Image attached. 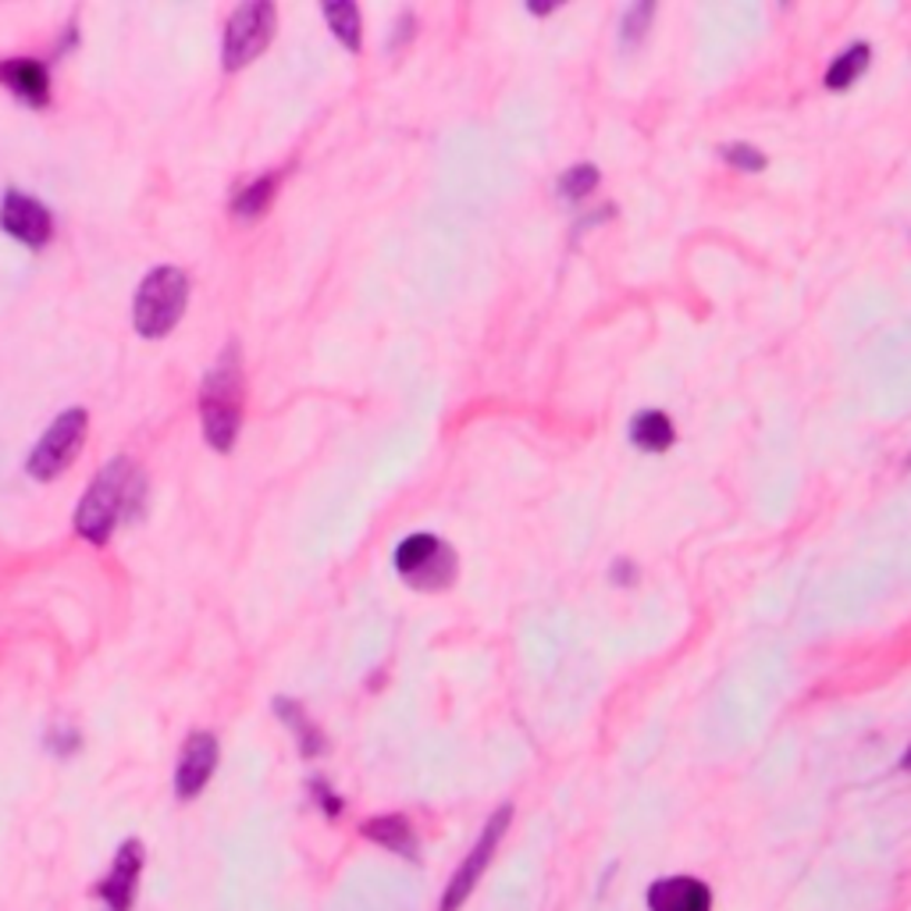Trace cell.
Wrapping results in <instances>:
<instances>
[{
    "instance_id": "6da1fadb",
    "label": "cell",
    "mask_w": 911,
    "mask_h": 911,
    "mask_svg": "<svg viewBox=\"0 0 911 911\" xmlns=\"http://www.w3.org/2000/svg\"><path fill=\"white\" fill-rule=\"evenodd\" d=\"M243 356L239 345L228 342L214 360L204 385H199V421H204L207 445L214 452H232L243 428Z\"/></svg>"
},
{
    "instance_id": "7a4b0ae2",
    "label": "cell",
    "mask_w": 911,
    "mask_h": 911,
    "mask_svg": "<svg viewBox=\"0 0 911 911\" xmlns=\"http://www.w3.org/2000/svg\"><path fill=\"white\" fill-rule=\"evenodd\" d=\"M139 491H143V478L136 473V463L129 456H115L111 463L100 467L94 484L82 491V499L76 506V531L86 541L107 545L125 509H136Z\"/></svg>"
},
{
    "instance_id": "3957f363",
    "label": "cell",
    "mask_w": 911,
    "mask_h": 911,
    "mask_svg": "<svg viewBox=\"0 0 911 911\" xmlns=\"http://www.w3.org/2000/svg\"><path fill=\"white\" fill-rule=\"evenodd\" d=\"M189 303V278L182 267L160 264L147 278L139 282L136 300H133V327L143 339H164L172 335Z\"/></svg>"
},
{
    "instance_id": "277c9868",
    "label": "cell",
    "mask_w": 911,
    "mask_h": 911,
    "mask_svg": "<svg viewBox=\"0 0 911 911\" xmlns=\"http://www.w3.org/2000/svg\"><path fill=\"white\" fill-rule=\"evenodd\" d=\"M275 26L278 11L271 0H246V4L235 8L222 36V68L239 71L249 61H257L267 43L275 40Z\"/></svg>"
},
{
    "instance_id": "5b68a950",
    "label": "cell",
    "mask_w": 911,
    "mask_h": 911,
    "mask_svg": "<svg viewBox=\"0 0 911 911\" xmlns=\"http://www.w3.org/2000/svg\"><path fill=\"white\" fill-rule=\"evenodd\" d=\"M86 431H89V413L79 406L53 417L50 428L43 431V439L32 445L29 460H26L29 478H36V481L61 478V473L76 463V456L86 442Z\"/></svg>"
},
{
    "instance_id": "8992f818",
    "label": "cell",
    "mask_w": 911,
    "mask_h": 911,
    "mask_svg": "<svg viewBox=\"0 0 911 911\" xmlns=\"http://www.w3.org/2000/svg\"><path fill=\"white\" fill-rule=\"evenodd\" d=\"M395 570L421 591H442L456 580V552L434 535H410L395 549Z\"/></svg>"
},
{
    "instance_id": "52a82bcc",
    "label": "cell",
    "mask_w": 911,
    "mask_h": 911,
    "mask_svg": "<svg viewBox=\"0 0 911 911\" xmlns=\"http://www.w3.org/2000/svg\"><path fill=\"white\" fill-rule=\"evenodd\" d=\"M509 819H513V809H509V805H502L499 812H491V819H488L484 830H481V836H478V844L470 848V854L463 859V865L452 872V880H449V886H445L439 911H460V908H463V901L473 894V886L481 883L484 869L491 865V859H496V851H499V841L506 836Z\"/></svg>"
},
{
    "instance_id": "ba28073f",
    "label": "cell",
    "mask_w": 911,
    "mask_h": 911,
    "mask_svg": "<svg viewBox=\"0 0 911 911\" xmlns=\"http://www.w3.org/2000/svg\"><path fill=\"white\" fill-rule=\"evenodd\" d=\"M0 228L26 246H47L53 235V217L36 196L8 189L0 199Z\"/></svg>"
},
{
    "instance_id": "9c48e42d",
    "label": "cell",
    "mask_w": 911,
    "mask_h": 911,
    "mask_svg": "<svg viewBox=\"0 0 911 911\" xmlns=\"http://www.w3.org/2000/svg\"><path fill=\"white\" fill-rule=\"evenodd\" d=\"M214 770H217V737L207 731L189 734L175 765V794L182 801H193L210 783Z\"/></svg>"
},
{
    "instance_id": "30bf717a",
    "label": "cell",
    "mask_w": 911,
    "mask_h": 911,
    "mask_svg": "<svg viewBox=\"0 0 911 911\" xmlns=\"http://www.w3.org/2000/svg\"><path fill=\"white\" fill-rule=\"evenodd\" d=\"M139 872H143V844L139 841H125L115 851L111 872H107V876L100 880V886H97V894L104 898L107 911H129L133 908Z\"/></svg>"
},
{
    "instance_id": "8fae6325",
    "label": "cell",
    "mask_w": 911,
    "mask_h": 911,
    "mask_svg": "<svg viewBox=\"0 0 911 911\" xmlns=\"http://www.w3.org/2000/svg\"><path fill=\"white\" fill-rule=\"evenodd\" d=\"M648 911H713V890L695 876H666L648 886Z\"/></svg>"
},
{
    "instance_id": "7c38bea8",
    "label": "cell",
    "mask_w": 911,
    "mask_h": 911,
    "mask_svg": "<svg viewBox=\"0 0 911 911\" xmlns=\"http://www.w3.org/2000/svg\"><path fill=\"white\" fill-rule=\"evenodd\" d=\"M0 79H4V86L18 100H26L32 107H43L50 100V76H47V65L40 61H29V58L4 61L0 65Z\"/></svg>"
},
{
    "instance_id": "4fadbf2b",
    "label": "cell",
    "mask_w": 911,
    "mask_h": 911,
    "mask_svg": "<svg viewBox=\"0 0 911 911\" xmlns=\"http://www.w3.org/2000/svg\"><path fill=\"white\" fill-rule=\"evenodd\" d=\"M360 833L368 836V841L389 848L399 859H417V836L406 815H374L360 826Z\"/></svg>"
},
{
    "instance_id": "5bb4252c",
    "label": "cell",
    "mask_w": 911,
    "mask_h": 911,
    "mask_svg": "<svg viewBox=\"0 0 911 911\" xmlns=\"http://www.w3.org/2000/svg\"><path fill=\"white\" fill-rule=\"evenodd\" d=\"M278 182H282L278 172L261 175L257 182H249L246 189L235 193V199H232V214H235V217H246V222H253V217H261V214L271 207V199H275Z\"/></svg>"
},
{
    "instance_id": "9a60e30c",
    "label": "cell",
    "mask_w": 911,
    "mask_h": 911,
    "mask_svg": "<svg viewBox=\"0 0 911 911\" xmlns=\"http://www.w3.org/2000/svg\"><path fill=\"white\" fill-rule=\"evenodd\" d=\"M275 713H278L282 723L293 726V734H296V741H300V752H303L306 758H314V755L324 752V734L317 731L314 723L306 719V713H303V708H300L293 698H278V702H275Z\"/></svg>"
},
{
    "instance_id": "2e32d148",
    "label": "cell",
    "mask_w": 911,
    "mask_h": 911,
    "mask_svg": "<svg viewBox=\"0 0 911 911\" xmlns=\"http://www.w3.org/2000/svg\"><path fill=\"white\" fill-rule=\"evenodd\" d=\"M630 439L648 449V452H663L673 445V424L669 417L659 413V410H648L641 417H634V428H630Z\"/></svg>"
},
{
    "instance_id": "e0dca14e",
    "label": "cell",
    "mask_w": 911,
    "mask_h": 911,
    "mask_svg": "<svg viewBox=\"0 0 911 911\" xmlns=\"http://www.w3.org/2000/svg\"><path fill=\"white\" fill-rule=\"evenodd\" d=\"M324 18H327V26H332L335 40L342 47L360 50L363 32H360V11H356V4H350V0H332V4H324Z\"/></svg>"
},
{
    "instance_id": "ac0fdd59",
    "label": "cell",
    "mask_w": 911,
    "mask_h": 911,
    "mask_svg": "<svg viewBox=\"0 0 911 911\" xmlns=\"http://www.w3.org/2000/svg\"><path fill=\"white\" fill-rule=\"evenodd\" d=\"M869 58H872V50H869L865 43H854L851 50H844L841 58H836V61L830 65V71H826V86H830V89H848V86L869 68Z\"/></svg>"
},
{
    "instance_id": "d6986e66",
    "label": "cell",
    "mask_w": 911,
    "mask_h": 911,
    "mask_svg": "<svg viewBox=\"0 0 911 911\" xmlns=\"http://www.w3.org/2000/svg\"><path fill=\"white\" fill-rule=\"evenodd\" d=\"M595 186H598V172L591 168V164H577V168H570L559 182L562 196H570V199H585Z\"/></svg>"
},
{
    "instance_id": "ffe728a7",
    "label": "cell",
    "mask_w": 911,
    "mask_h": 911,
    "mask_svg": "<svg viewBox=\"0 0 911 911\" xmlns=\"http://www.w3.org/2000/svg\"><path fill=\"white\" fill-rule=\"evenodd\" d=\"M723 157L731 160L734 168H741V172H762V168H765V157H762L758 150H752L748 143H737V147L723 150Z\"/></svg>"
},
{
    "instance_id": "44dd1931",
    "label": "cell",
    "mask_w": 911,
    "mask_h": 911,
    "mask_svg": "<svg viewBox=\"0 0 911 911\" xmlns=\"http://www.w3.org/2000/svg\"><path fill=\"white\" fill-rule=\"evenodd\" d=\"M652 11H655L652 4H637V8H630L627 22H624V40H627V43L641 40L645 29H648V18H652Z\"/></svg>"
},
{
    "instance_id": "7402d4cb",
    "label": "cell",
    "mask_w": 911,
    "mask_h": 911,
    "mask_svg": "<svg viewBox=\"0 0 911 911\" xmlns=\"http://www.w3.org/2000/svg\"><path fill=\"white\" fill-rule=\"evenodd\" d=\"M310 791L317 794V805H321V809H324L327 815H339V812H342V801H339V797H335L332 791H327L321 780H314V783H310Z\"/></svg>"
},
{
    "instance_id": "603a6c76",
    "label": "cell",
    "mask_w": 911,
    "mask_h": 911,
    "mask_svg": "<svg viewBox=\"0 0 911 911\" xmlns=\"http://www.w3.org/2000/svg\"><path fill=\"white\" fill-rule=\"evenodd\" d=\"M616 580H624V585H627V580H634L630 562H616Z\"/></svg>"
},
{
    "instance_id": "cb8c5ba5",
    "label": "cell",
    "mask_w": 911,
    "mask_h": 911,
    "mask_svg": "<svg viewBox=\"0 0 911 911\" xmlns=\"http://www.w3.org/2000/svg\"><path fill=\"white\" fill-rule=\"evenodd\" d=\"M901 770H911V748L904 752V758H901Z\"/></svg>"
}]
</instances>
